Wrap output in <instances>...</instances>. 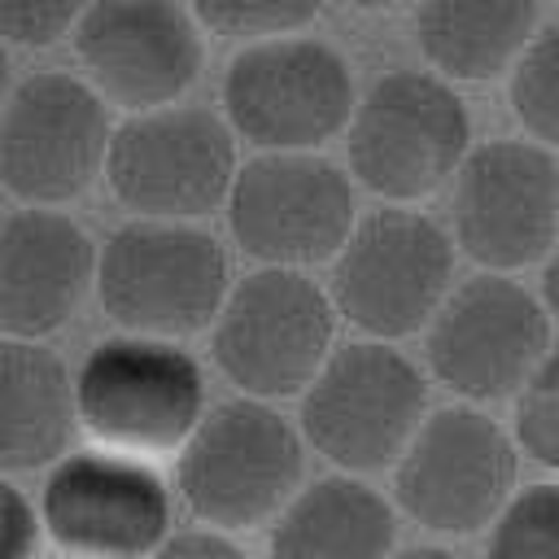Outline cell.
Returning <instances> with one entry per match:
<instances>
[{
  "label": "cell",
  "mask_w": 559,
  "mask_h": 559,
  "mask_svg": "<svg viewBox=\"0 0 559 559\" xmlns=\"http://www.w3.org/2000/svg\"><path fill=\"white\" fill-rule=\"evenodd\" d=\"M223 118L258 153H319L358 109L349 57L319 35L240 44L223 70Z\"/></svg>",
  "instance_id": "obj_7"
},
{
  "label": "cell",
  "mask_w": 559,
  "mask_h": 559,
  "mask_svg": "<svg viewBox=\"0 0 559 559\" xmlns=\"http://www.w3.org/2000/svg\"><path fill=\"white\" fill-rule=\"evenodd\" d=\"M393 507L428 533L467 537L489 528L520 489V445L485 406H437L397 467Z\"/></svg>",
  "instance_id": "obj_11"
},
{
  "label": "cell",
  "mask_w": 559,
  "mask_h": 559,
  "mask_svg": "<svg viewBox=\"0 0 559 559\" xmlns=\"http://www.w3.org/2000/svg\"><path fill=\"white\" fill-rule=\"evenodd\" d=\"M39 533H44L39 502L17 480H4L0 485V559H35Z\"/></svg>",
  "instance_id": "obj_26"
},
{
  "label": "cell",
  "mask_w": 559,
  "mask_h": 559,
  "mask_svg": "<svg viewBox=\"0 0 559 559\" xmlns=\"http://www.w3.org/2000/svg\"><path fill=\"white\" fill-rule=\"evenodd\" d=\"M153 559H249V550L214 528H179Z\"/></svg>",
  "instance_id": "obj_27"
},
{
  "label": "cell",
  "mask_w": 559,
  "mask_h": 559,
  "mask_svg": "<svg viewBox=\"0 0 559 559\" xmlns=\"http://www.w3.org/2000/svg\"><path fill=\"white\" fill-rule=\"evenodd\" d=\"M192 13L210 35L245 39V44L306 35V26L319 22V4L306 0H205L192 4Z\"/></svg>",
  "instance_id": "obj_23"
},
{
  "label": "cell",
  "mask_w": 559,
  "mask_h": 559,
  "mask_svg": "<svg viewBox=\"0 0 559 559\" xmlns=\"http://www.w3.org/2000/svg\"><path fill=\"white\" fill-rule=\"evenodd\" d=\"M450 236L489 275L546 262L559 245V157L533 140H476L450 183Z\"/></svg>",
  "instance_id": "obj_14"
},
{
  "label": "cell",
  "mask_w": 559,
  "mask_h": 559,
  "mask_svg": "<svg viewBox=\"0 0 559 559\" xmlns=\"http://www.w3.org/2000/svg\"><path fill=\"white\" fill-rule=\"evenodd\" d=\"M472 140V114L432 70H384L358 96L345 131V170L380 205H419L454 183Z\"/></svg>",
  "instance_id": "obj_2"
},
{
  "label": "cell",
  "mask_w": 559,
  "mask_h": 559,
  "mask_svg": "<svg viewBox=\"0 0 559 559\" xmlns=\"http://www.w3.org/2000/svg\"><path fill=\"white\" fill-rule=\"evenodd\" d=\"M550 310L542 293L515 275L476 271L454 284L424 332V371L459 402L485 406L515 397L542 367L550 345Z\"/></svg>",
  "instance_id": "obj_13"
},
{
  "label": "cell",
  "mask_w": 559,
  "mask_h": 559,
  "mask_svg": "<svg viewBox=\"0 0 559 559\" xmlns=\"http://www.w3.org/2000/svg\"><path fill=\"white\" fill-rule=\"evenodd\" d=\"M511 437L524 459L546 472H559V345L511 397Z\"/></svg>",
  "instance_id": "obj_24"
},
{
  "label": "cell",
  "mask_w": 559,
  "mask_h": 559,
  "mask_svg": "<svg viewBox=\"0 0 559 559\" xmlns=\"http://www.w3.org/2000/svg\"><path fill=\"white\" fill-rule=\"evenodd\" d=\"M542 301H546L550 319L559 323V245H555V253L542 262Z\"/></svg>",
  "instance_id": "obj_28"
},
{
  "label": "cell",
  "mask_w": 559,
  "mask_h": 559,
  "mask_svg": "<svg viewBox=\"0 0 559 559\" xmlns=\"http://www.w3.org/2000/svg\"><path fill=\"white\" fill-rule=\"evenodd\" d=\"M546 13L524 0H424L411 13L415 48L445 83H498L533 44Z\"/></svg>",
  "instance_id": "obj_20"
},
{
  "label": "cell",
  "mask_w": 559,
  "mask_h": 559,
  "mask_svg": "<svg viewBox=\"0 0 559 559\" xmlns=\"http://www.w3.org/2000/svg\"><path fill=\"white\" fill-rule=\"evenodd\" d=\"M109 105L83 74L31 70L0 109V183L13 205L61 210L105 179L114 144Z\"/></svg>",
  "instance_id": "obj_12"
},
{
  "label": "cell",
  "mask_w": 559,
  "mask_h": 559,
  "mask_svg": "<svg viewBox=\"0 0 559 559\" xmlns=\"http://www.w3.org/2000/svg\"><path fill=\"white\" fill-rule=\"evenodd\" d=\"M393 559H463V555L450 546H437V542H419V546H402Z\"/></svg>",
  "instance_id": "obj_29"
},
{
  "label": "cell",
  "mask_w": 559,
  "mask_h": 559,
  "mask_svg": "<svg viewBox=\"0 0 559 559\" xmlns=\"http://www.w3.org/2000/svg\"><path fill=\"white\" fill-rule=\"evenodd\" d=\"M74 384L83 432L100 450L144 463L179 454L210 411L201 362L183 345L153 336H100L83 354Z\"/></svg>",
  "instance_id": "obj_8"
},
{
  "label": "cell",
  "mask_w": 559,
  "mask_h": 559,
  "mask_svg": "<svg viewBox=\"0 0 559 559\" xmlns=\"http://www.w3.org/2000/svg\"><path fill=\"white\" fill-rule=\"evenodd\" d=\"M39 515L61 559H153L175 537V498L157 467L100 445L44 476Z\"/></svg>",
  "instance_id": "obj_16"
},
{
  "label": "cell",
  "mask_w": 559,
  "mask_h": 559,
  "mask_svg": "<svg viewBox=\"0 0 559 559\" xmlns=\"http://www.w3.org/2000/svg\"><path fill=\"white\" fill-rule=\"evenodd\" d=\"M454 236L415 205L367 210L328 266V297L362 341L424 336L454 293Z\"/></svg>",
  "instance_id": "obj_6"
},
{
  "label": "cell",
  "mask_w": 559,
  "mask_h": 559,
  "mask_svg": "<svg viewBox=\"0 0 559 559\" xmlns=\"http://www.w3.org/2000/svg\"><path fill=\"white\" fill-rule=\"evenodd\" d=\"M306 437L297 419L258 397L210 402L205 419L175 454L179 507L214 533L271 528L306 485Z\"/></svg>",
  "instance_id": "obj_1"
},
{
  "label": "cell",
  "mask_w": 559,
  "mask_h": 559,
  "mask_svg": "<svg viewBox=\"0 0 559 559\" xmlns=\"http://www.w3.org/2000/svg\"><path fill=\"white\" fill-rule=\"evenodd\" d=\"M83 79L122 118L183 105L205 66V26L170 0H96L70 35Z\"/></svg>",
  "instance_id": "obj_15"
},
{
  "label": "cell",
  "mask_w": 559,
  "mask_h": 559,
  "mask_svg": "<svg viewBox=\"0 0 559 559\" xmlns=\"http://www.w3.org/2000/svg\"><path fill=\"white\" fill-rule=\"evenodd\" d=\"M341 345V314L310 271L253 266L236 275L214 328L210 362L218 376L258 402H284L314 384Z\"/></svg>",
  "instance_id": "obj_4"
},
{
  "label": "cell",
  "mask_w": 559,
  "mask_h": 559,
  "mask_svg": "<svg viewBox=\"0 0 559 559\" xmlns=\"http://www.w3.org/2000/svg\"><path fill=\"white\" fill-rule=\"evenodd\" d=\"M100 245L66 210L13 205L0 218V332L48 341L96 293Z\"/></svg>",
  "instance_id": "obj_17"
},
{
  "label": "cell",
  "mask_w": 559,
  "mask_h": 559,
  "mask_svg": "<svg viewBox=\"0 0 559 559\" xmlns=\"http://www.w3.org/2000/svg\"><path fill=\"white\" fill-rule=\"evenodd\" d=\"M83 4L66 0H4L0 4V35L13 48H52L74 35Z\"/></svg>",
  "instance_id": "obj_25"
},
{
  "label": "cell",
  "mask_w": 559,
  "mask_h": 559,
  "mask_svg": "<svg viewBox=\"0 0 559 559\" xmlns=\"http://www.w3.org/2000/svg\"><path fill=\"white\" fill-rule=\"evenodd\" d=\"M428 415V371L406 349L358 336L341 341L301 393L297 428L332 472L367 480L397 467Z\"/></svg>",
  "instance_id": "obj_5"
},
{
  "label": "cell",
  "mask_w": 559,
  "mask_h": 559,
  "mask_svg": "<svg viewBox=\"0 0 559 559\" xmlns=\"http://www.w3.org/2000/svg\"><path fill=\"white\" fill-rule=\"evenodd\" d=\"M79 419V384L48 341L0 345V467L4 480L52 472L70 450Z\"/></svg>",
  "instance_id": "obj_18"
},
{
  "label": "cell",
  "mask_w": 559,
  "mask_h": 559,
  "mask_svg": "<svg viewBox=\"0 0 559 559\" xmlns=\"http://www.w3.org/2000/svg\"><path fill=\"white\" fill-rule=\"evenodd\" d=\"M485 559H559V480L515 489L485 528Z\"/></svg>",
  "instance_id": "obj_22"
},
{
  "label": "cell",
  "mask_w": 559,
  "mask_h": 559,
  "mask_svg": "<svg viewBox=\"0 0 559 559\" xmlns=\"http://www.w3.org/2000/svg\"><path fill=\"white\" fill-rule=\"evenodd\" d=\"M240 166V140L223 114L170 105L114 127L105 188L131 218L197 223L227 210Z\"/></svg>",
  "instance_id": "obj_9"
},
{
  "label": "cell",
  "mask_w": 559,
  "mask_h": 559,
  "mask_svg": "<svg viewBox=\"0 0 559 559\" xmlns=\"http://www.w3.org/2000/svg\"><path fill=\"white\" fill-rule=\"evenodd\" d=\"M223 214L236 249L275 271L332 266L362 218L354 175L323 153L245 157Z\"/></svg>",
  "instance_id": "obj_10"
},
{
  "label": "cell",
  "mask_w": 559,
  "mask_h": 559,
  "mask_svg": "<svg viewBox=\"0 0 559 559\" xmlns=\"http://www.w3.org/2000/svg\"><path fill=\"white\" fill-rule=\"evenodd\" d=\"M397 507L371 480L323 472L266 528V559H393Z\"/></svg>",
  "instance_id": "obj_19"
},
{
  "label": "cell",
  "mask_w": 559,
  "mask_h": 559,
  "mask_svg": "<svg viewBox=\"0 0 559 559\" xmlns=\"http://www.w3.org/2000/svg\"><path fill=\"white\" fill-rule=\"evenodd\" d=\"M511 118L542 148H559V13L546 17L507 79Z\"/></svg>",
  "instance_id": "obj_21"
},
{
  "label": "cell",
  "mask_w": 559,
  "mask_h": 559,
  "mask_svg": "<svg viewBox=\"0 0 559 559\" xmlns=\"http://www.w3.org/2000/svg\"><path fill=\"white\" fill-rule=\"evenodd\" d=\"M231 284L227 245L197 223L127 218L100 245L96 301L127 336L179 345L210 332Z\"/></svg>",
  "instance_id": "obj_3"
}]
</instances>
